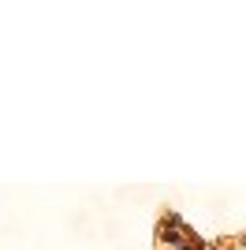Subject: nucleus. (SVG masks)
Segmentation results:
<instances>
[{
	"mask_svg": "<svg viewBox=\"0 0 246 250\" xmlns=\"http://www.w3.org/2000/svg\"><path fill=\"white\" fill-rule=\"evenodd\" d=\"M157 239H161V243H168V247H183V243H186V235H183L179 228H164V224H161V228H157Z\"/></svg>",
	"mask_w": 246,
	"mask_h": 250,
	"instance_id": "1",
	"label": "nucleus"
},
{
	"mask_svg": "<svg viewBox=\"0 0 246 250\" xmlns=\"http://www.w3.org/2000/svg\"><path fill=\"white\" fill-rule=\"evenodd\" d=\"M235 247H246V231H243V235H239V243H235Z\"/></svg>",
	"mask_w": 246,
	"mask_h": 250,
	"instance_id": "2",
	"label": "nucleus"
}]
</instances>
